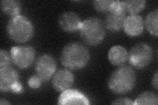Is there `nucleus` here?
Returning <instances> with one entry per match:
<instances>
[{"instance_id": "nucleus-1", "label": "nucleus", "mask_w": 158, "mask_h": 105, "mask_svg": "<svg viewBox=\"0 0 158 105\" xmlns=\"http://www.w3.org/2000/svg\"><path fill=\"white\" fill-rule=\"evenodd\" d=\"M90 59L88 49L81 43H69L64 47L61 54V63L69 70L78 71L88 64Z\"/></svg>"}, {"instance_id": "nucleus-2", "label": "nucleus", "mask_w": 158, "mask_h": 105, "mask_svg": "<svg viewBox=\"0 0 158 105\" xmlns=\"http://www.w3.org/2000/svg\"><path fill=\"white\" fill-rule=\"evenodd\" d=\"M136 81L135 72L132 67L123 65L113 71L108 79L107 86L117 94H124L134 89Z\"/></svg>"}, {"instance_id": "nucleus-3", "label": "nucleus", "mask_w": 158, "mask_h": 105, "mask_svg": "<svg viewBox=\"0 0 158 105\" xmlns=\"http://www.w3.org/2000/svg\"><path fill=\"white\" fill-rule=\"evenodd\" d=\"M9 37L17 43L29 41L34 34V27L29 18L22 14L11 17L7 25Z\"/></svg>"}, {"instance_id": "nucleus-4", "label": "nucleus", "mask_w": 158, "mask_h": 105, "mask_svg": "<svg viewBox=\"0 0 158 105\" xmlns=\"http://www.w3.org/2000/svg\"><path fill=\"white\" fill-rule=\"evenodd\" d=\"M79 31L83 42L92 46L101 43L106 34L104 23L96 17H89L84 20Z\"/></svg>"}, {"instance_id": "nucleus-5", "label": "nucleus", "mask_w": 158, "mask_h": 105, "mask_svg": "<svg viewBox=\"0 0 158 105\" xmlns=\"http://www.w3.org/2000/svg\"><path fill=\"white\" fill-rule=\"evenodd\" d=\"M23 90L19 74L11 65L0 67V91L19 94L22 93Z\"/></svg>"}, {"instance_id": "nucleus-6", "label": "nucleus", "mask_w": 158, "mask_h": 105, "mask_svg": "<svg viewBox=\"0 0 158 105\" xmlns=\"http://www.w3.org/2000/svg\"><path fill=\"white\" fill-rule=\"evenodd\" d=\"M153 58V51L149 45L139 43L133 46L128 53V60L133 67L144 68L149 65Z\"/></svg>"}, {"instance_id": "nucleus-7", "label": "nucleus", "mask_w": 158, "mask_h": 105, "mask_svg": "<svg viewBox=\"0 0 158 105\" xmlns=\"http://www.w3.org/2000/svg\"><path fill=\"white\" fill-rule=\"evenodd\" d=\"M126 11L123 1H113L105 19L106 28L112 32L120 31L126 18Z\"/></svg>"}, {"instance_id": "nucleus-8", "label": "nucleus", "mask_w": 158, "mask_h": 105, "mask_svg": "<svg viewBox=\"0 0 158 105\" xmlns=\"http://www.w3.org/2000/svg\"><path fill=\"white\" fill-rule=\"evenodd\" d=\"M10 55L15 66L21 69H26L31 67L34 61L36 51L31 46H18L11 49Z\"/></svg>"}, {"instance_id": "nucleus-9", "label": "nucleus", "mask_w": 158, "mask_h": 105, "mask_svg": "<svg viewBox=\"0 0 158 105\" xmlns=\"http://www.w3.org/2000/svg\"><path fill=\"white\" fill-rule=\"evenodd\" d=\"M35 72L42 82H46L56 73L57 63L52 55L44 54L38 57L35 62Z\"/></svg>"}, {"instance_id": "nucleus-10", "label": "nucleus", "mask_w": 158, "mask_h": 105, "mask_svg": "<svg viewBox=\"0 0 158 105\" xmlns=\"http://www.w3.org/2000/svg\"><path fill=\"white\" fill-rule=\"evenodd\" d=\"M75 82V76L69 69H61L53 75L52 86L58 92L71 89Z\"/></svg>"}, {"instance_id": "nucleus-11", "label": "nucleus", "mask_w": 158, "mask_h": 105, "mask_svg": "<svg viewBox=\"0 0 158 105\" xmlns=\"http://www.w3.org/2000/svg\"><path fill=\"white\" fill-rule=\"evenodd\" d=\"M82 22L78 14L71 11L62 13L58 19L59 27L68 33H73L79 30Z\"/></svg>"}, {"instance_id": "nucleus-12", "label": "nucleus", "mask_w": 158, "mask_h": 105, "mask_svg": "<svg viewBox=\"0 0 158 105\" xmlns=\"http://www.w3.org/2000/svg\"><path fill=\"white\" fill-rule=\"evenodd\" d=\"M144 28V21L138 14H131L126 17L123 29L128 36H138L143 32Z\"/></svg>"}, {"instance_id": "nucleus-13", "label": "nucleus", "mask_w": 158, "mask_h": 105, "mask_svg": "<svg viewBox=\"0 0 158 105\" xmlns=\"http://www.w3.org/2000/svg\"><path fill=\"white\" fill-rule=\"evenodd\" d=\"M58 104H90L88 99L81 92L69 89L61 92L58 98Z\"/></svg>"}, {"instance_id": "nucleus-14", "label": "nucleus", "mask_w": 158, "mask_h": 105, "mask_svg": "<svg viewBox=\"0 0 158 105\" xmlns=\"http://www.w3.org/2000/svg\"><path fill=\"white\" fill-rule=\"evenodd\" d=\"M128 51L123 46H114L111 47L108 51V59L111 64L121 67L124 65L128 60Z\"/></svg>"}, {"instance_id": "nucleus-15", "label": "nucleus", "mask_w": 158, "mask_h": 105, "mask_svg": "<svg viewBox=\"0 0 158 105\" xmlns=\"http://www.w3.org/2000/svg\"><path fill=\"white\" fill-rule=\"evenodd\" d=\"M2 11L11 17L20 14L21 11V3L17 0H3L1 2Z\"/></svg>"}, {"instance_id": "nucleus-16", "label": "nucleus", "mask_w": 158, "mask_h": 105, "mask_svg": "<svg viewBox=\"0 0 158 105\" xmlns=\"http://www.w3.org/2000/svg\"><path fill=\"white\" fill-rule=\"evenodd\" d=\"M158 26V9L153 10L147 14L144 21V26L146 30L153 36H157Z\"/></svg>"}, {"instance_id": "nucleus-17", "label": "nucleus", "mask_w": 158, "mask_h": 105, "mask_svg": "<svg viewBox=\"0 0 158 105\" xmlns=\"http://www.w3.org/2000/svg\"><path fill=\"white\" fill-rule=\"evenodd\" d=\"M158 103L157 95L152 91H144L138 95L135 100L134 104L157 105Z\"/></svg>"}, {"instance_id": "nucleus-18", "label": "nucleus", "mask_w": 158, "mask_h": 105, "mask_svg": "<svg viewBox=\"0 0 158 105\" xmlns=\"http://www.w3.org/2000/svg\"><path fill=\"white\" fill-rule=\"evenodd\" d=\"M125 11L131 14H138L144 9L146 2L144 0H127L123 1Z\"/></svg>"}, {"instance_id": "nucleus-19", "label": "nucleus", "mask_w": 158, "mask_h": 105, "mask_svg": "<svg viewBox=\"0 0 158 105\" xmlns=\"http://www.w3.org/2000/svg\"><path fill=\"white\" fill-rule=\"evenodd\" d=\"M113 2V0H95L92 4L97 11L107 13L110 10Z\"/></svg>"}, {"instance_id": "nucleus-20", "label": "nucleus", "mask_w": 158, "mask_h": 105, "mask_svg": "<svg viewBox=\"0 0 158 105\" xmlns=\"http://www.w3.org/2000/svg\"><path fill=\"white\" fill-rule=\"evenodd\" d=\"M12 60L11 55L7 51L4 49H2L0 51V67H7L11 65Z\"/></svg>"}, {"instance_id": "nucleus-21", "label": "nucleus", "mask_w": 158, "mask_h": 105, "mask_svg": "<svg viewBox=\"0 0 158 105\" xmlns=\"http://www.w3.org/2000/svg\"><path fill=\"white\" fill-rule=\"evenodd\" d=\"M42 81L36 75H33L28 80V86L32 89H39L42 85Z\"/></svg>"}, {"instance_id": "nucleus-22", "label": "nucleus", "mask_w": 158, "mask_h": 105, "mask_svg": "<svg viewBox=\"0 0 158 105\" xmlns=\"http://www.w3.org/2000/svg\"><path fill=\"white\" fill-rule=\"evenodd\" d=\"M111 104H126V105H132L134 104V102H133L131 99L127 98V97H120L118 98L115 100H114L112 103Z\"/></svg>"}, {"instance_id": "nucleus-23", "label": "nucleus", "mask_w": 158, "mask_h": 105, "mask_svg": "<svg viewBox=\"0 0 158 105\" xmlns=\"http://www.w3.org/2000/svg\"><path fill=\"white\" fill-rule=\"evenodd\" d=\"M157 71H156L154 74V76H153L152 79V86L154 87L156 90L158 89V84H157Z\"/></svg>"}, {"instance_id": "nucleus-24", "label": "nucleus", "mask_w": 158, "mask_h": 105, "mask_svg": "<svg viewBox=\"0 0 158 105\" xmlns=\"http://www.w3.org/2000/svg\"><path fill=\"white\" fill-rule=\"evenodd\" d=\"M10 103H9L7 100L4 99L3 98H1L0 99V104L2 105H3V104H9Z\"/></svg>"}]
</instances>
